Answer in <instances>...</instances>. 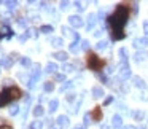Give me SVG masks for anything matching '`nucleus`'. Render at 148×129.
I'll list each match as a JSON object with an SVG mask.
<instances>
[{
  "label": "nucleus",
  "mask_w": 148,
  "mask_h": 129,
  "mask_svg": "<svg viewBox=\"0 0 148 129\" xmlns=\"http://www.w3.org/2000/svg\"><path fill=\"white\" fill-rule=\"evenodd\" d=\"M129 13H131V8L127 5L121 3L116 7L115 13L112 16H108V24L112 27V38L113 40H123L124 38V26L129 19Z\"/></svg>",
  "instance_id": "1"
},
{
  "label": "nucleus",
  "mask_w": 148,
  "mask_h": 129,
  "mask_svg": "<svg viewBox=\"0 0 148 129\" xmlns=\"http://www.w3.org/2000/svg\"><path fill=\"white\" fill-rule=\"evenodd\" d=\"M23 96V91L19 89L18 86H8L5 89L0 91V108L11 102V100H16Z\"/></svg>",
  "instance_id": "2"
},
{
  "label": "nucleus",
  "mask_w": 148,
  "mask_h": 129,
  "mask_svg": "<svg viewBox=\"0 0 148 129\" xmlns=\"http://www.w3.org/2000/svg\"><path fill=\"white\" fill-rule=\"evenodd\" d=\"M86 62H88V67L94 72H100L103 69V65H105V61H102L99 56L91 53V51L86 54Z\"/></svg>",
  "instance_id": "3"
},
{
  "label": "nucleus",
  "mask_w": 148,
  "mask_h": 129,
  "mask_svg": "<svg viewBox=\"0 0 148 129\" xmlns=\"http://www.w3.org/2000/svg\"><path fill=\"white\" fill-rule=\"evenodd\" d=\"M134 46L137 49H143L148 46V37H140V38H135L134 40Z\"/></svg>",
  "instance_id": "4"
},
{
  "label": "nucleus",
  "mask_w": 148,
  "mask_h": 129,
  "mask_svg": "<svg viewBox=\"0 0 148 129\" xmlns=\"http://www.w3.org/2000/svg\"><path fill=\"white\" fill-rule=\"evenodd\" d=\"M69 23H70V26H72V27H77V29L83 26V19H81V18L78 16V14H73V16L69 18Z\"/></svg>",
  "instance_id": "5"
},
{
  "label": "nucleus",
  "mask_w": 148,
  "mask_h": 129,
  "mask_svg": "<svg viewBox=\"0 0 148 129\" xmlns=\"http://www.w3.org/2000/svg\"><path fill=\"white\" fill-rule=\"evenodd\" d=\"M131 77V70H129V65L126 64V62H123L121 64V70H119V78L121 80H126V78Z\"/></svg>",
  "instance_id": "6"
},
{
  "label": "nucleus",
  "mask_w": 148,
  "mask_h": 129,
  "mask_svg": "<svg viewBox=\"0 0 148 129\" xmlns=\"http://www.w3.org/2000/svg\"><path fill=\"white\" fill-rule=\"evenodd\" d=\"M91 118H92V121H100V119H102V108H100V107H96V108L91 112Z\"/></svg>",
  "instance_id": "7"
},
{
  "label": "nucleus",
  "mask_w": 148,
  "mask_h": 129,
  "mask_svg": "<svg viewBox=\"0 0 148 129\" xmlns=\"http://www.w3.org/2000/svg\"><path fill=\"white\" fill-rule=\"evenodd\" d=\"M112 126L115 129H119V128H123V118L119 115H115L112 118Z\"/></svg>",
  "instance_id": "8"
},
{
  "label": "nucleus",
  "mask_w": 148,
  "mask_h": 129,
  "mask_svg": "<svg viewBox=\"0 0 148 129\" xmlns=\"http://www.w3.org/2000/svg\"><path fill=\"white\" fill-rule=\"evenodd\" d=\"M11 59H13V58H8V56H7V58H2V59H0V67L10 69L11 65H13V62H11Z\"/></svg>",
  "instance_id": "9"
},
{
  "label": "nucleus",
  "mask_w": 148,
  "mask_h": 129,
  "mask_svg": "<svg viewBox=\"0 0 148 129\" xmlns=\"http://www.w3.org/2000/svg\"><path fill=\"white\" fill-rule=\"evenodd\" d=\"M0 32H2V34H0L2 38H10V37H11V29L8 26H3L2 29H0Z\"/></svg>",
  "instance_id": "10"
},
{
  "label": "nucleus",
  "mask_w": 148,
  "mask_h": 129,
  "mask_svg": "<svg viewBox=\"0 0 148 129\" xmlns=\"http://www.w3.org/2000/svg\"><path fill=\"white\" fill-rule=\"evenodd\" d=\"M53 58H56L58 61H67L69 54H67L65 51H56L54 54H53Z\"/></svg>",
  "instance_id": "11"
},
{
  "label": "nucleus",
  "mask_w": 148,
  "mask_h": 129,
  "mask_svg": "<svg viewBox=\"0 0 148 129\" xmlns=\"http://www.w3.org/2000/svg\"><path fill=\"white\" fill-rule=\"evenodd\" d=\"M96 14H94V13H91L89 14V18H88V24H86V27H88V29H92V27H94V24H96Z\"/></svg>",
  "instance_id": "12"
},
{
  "label": "nucleus",
  "mask_w": 148,
  "mask_h": 129,
  "mask_svg": "<svg viewBox=\"0 0 148 129\" xmlns=\"http://www.w3.org/2000/svg\"><path fill=\"white\" fill-rule=\"evenodd\" d=\"M92 96L96 97V99H97V97H102L103 96V89L100 86H94L92 88Z\"/></svg>",
  "instance_id": "13"
},
{
  "label": "nucleus",
  "mask_w": 148,
  "mask_h": 129,
  "mask_svg": "<svg viewBox=\"0 0 148 129\" xmlns=\"http://www.w3.org/2000/svg\"><path fill=\"white\" fill-rule=\"evenodd\" d=\"M69 123H70V121H69V116H65V115H61L58 118V124L59 126H67Z\"/></svg>",
  "instance_id": "14"
},
{
  "label": "nucleus",
  "mask_w": 148,
  "mask_h": 129,
  "mask_svg": "<svg viewBox=\"0 0 148 129\" xmlns=\"http://www.w3.org/2000/svg\"><path fill=\"white\" fill-rule=\"evenodd\" d=\"M58 105H59V100H56V99H53L51 102H49V112H56L58 110Z\"/></svg>",
  "instance_id": "15"
},
{
  "label": "nucleus",
  "mask_w": 148,
  "mask_h": 129,
  "mask_svg": "<svg viewBox=\"0 0 148 129\" xmlns=\"http://www.w3.org/2000/svg\"><path fill=\"white\" fill-rule=\"evenodd\" d=\"M43 113H45V110H43V107H42V105H37L35 108H34V115H35L37 118H38V116H42Z\"/></svg>",
  "instance_id": "16"
},
{
  "label": "nucleus",
  "mask_w": 148,
  "mask_h": 129,
  "mask_svg": "<svg viewBox=\"0 0 148 129\" xmlns=\"http://www.w3.org/2000/svg\"><path fill=\"white\" fill-rule=\"evenodd\" d=\"M58 70V64H56V62H49L48 65H46V72H49V73H51V72H56Z\"/></svg>",
  "instance_id": "17"
},
{
  "label": "nucleus",
  "mask_w": 148,
  "mask_h": 129,
  "mask_svg": "<svg viewBox=\"0 0 148 129\" xmlns=\"http://www.w3.org/2000/svg\"><path fill=\"white\" fill-rule=\"evenodd\" d=\"M43 88H45L46 93H51V91L54 89V83H53V81H45V86Z\"/></svg>",
  "instance_id": "18"
},
{
  "label": "nucleus",
  "mask_w": 148,
  "mask_h": 129,
  "mask_svg": "<svg viewBox=\"0 0 148 129\" xmlns=\"http://www.w3.org/2000/svg\"><path fill=\"white\" fill-rule=\"evenodd\" d=\"M51 43H53V46H61L62 43H64V40H62L61 37H54V38L51 40Z\"/></svg>",
  "instance_id": "19"
},
{
  "label": "nucleus",
  "mask_w": 148,
  "mask_h": 129,
  "mask_svg": "<svg viewBox=\"0 0 148 129\" xmlns=\"http://www.w3.org/2000/svg\"><path fill=\"white\" fill-rule=\"evenodd\" d=\"M40 32H43V34H49V32H53V26H48V24H45V26L40 27Z\"/></svg>",
  "instance_id": "20"
},
{
  "label": "nucleus",
  "mask_w": 148,
  "mask_h": 129,
  "mask_svg": "<svg viewBox=\"0 0 148 129\" xmlns=\"http://www.w3.org/2000/svg\"><path fill=\"white\" fill-rule=\"evenodd\" d=\"M0 129H13V126L10 123H7L5 119H0Z\"/></svg>",
  "instance_id": "21"
},
{
  "label": "nucleus",
  "mask_w": 148,
  "mask_h": 129,
  "mask_svg": "<svg viewBox=\"0 0 148 129\" xmlns=\"http://www.w3.org/2000/svg\"><path fill=\"white\" fill-rule=\"evenodd\" d=\"M134 83H135V86H138V88H143L145 86L143 80H142L140 77H134Z\"/></svg>",
  "instance_id": "22"
},
{
  "label": "nucleus",
  "mask_w": 148,
  "mask_h": 129,
  "mask_svg": "<svg viewBox=\"0 0 148 129\" xmlns=\"http://www.w3.org/2000/svg\"><path fill=\"white\" fill-rule=\"evenodd\" d=\"M42 128H43L42 121H34L32 124H30V129H42Z\"/></svg>",
  "instance_id": "23"
},
{
  "label": "nucleus",
  "mask_w": 148,
  "mask_h": 129,
  "mask_svg": "<svg viewBox=\"0 0 148 129\" xmlns=\"http://www.w3.org/2000/svg\"><path fill=\"white\" fill-rule=\"evenodd\" d=\"M21 64H23L24 67H30V65H32V61H30L29 58H23L21 59Z\"/></svg>",
  "instance_id": "24"
},
{
  "label": "nucleus",
  "mask_w": 148,
  "mask_h": 129,
  "mask_svg": "<svg viewBox=\"0 0 148 129\" xmlns=\"http://www.w3.org/2000/svg\"><path fill=\"white\" fill-rule=\"evenodd\" d=\"M147 56H148V53H137L134 58H135V61H142V59H145Z\"/></svg>",
  "instance_id": "25"
},
{
  "label": "nucleus",
  "mask_w": 148,
  "mask_h": 129,
  "mask_svg": "<svg viewBox=\"0 0 148 129\" xmlns=\"http://www.w3.org/2000/svg\"><path fill=\"white\" fill-rule=\"evenodd\" d=\"M107 45H108V42L102 40V42H99V43L96 45V48H97V49H103V48H107Z\"/></svg>",
  "instance_id": "26"
},
{
  "label": "nucleus",
  "mask_w": 148,
  "mask_h": 129,
  "mask_svg": "<svg viewBox=\"0 0 148 129\" xmlns=\"http://www.w3.org/2000/svg\"><path fill=\"white\" fill-rule=\"evenodd\" d=\"M18 112H19V107H18V105H11L10 107V115H18Z\"/></svg>",
  "instance_id": "27"
},
{
  "label": "nucleus",
  "mask_w": 148,
  "mask_h": 129,
  "mask_svg": "<svg viewBox=\"0 0 148 129\" xmlns=\"http://www.w3.org/2000/svg\"><path fill=\"white\" fill-rule=\"evenodd\" d=\"M78 49H80V46H78V42L70 43V51H72V53H77Z\"/></svg>",
  "instance_id": "28"
},
{
  "label": "nucleus",
  "mask_w": 148,
  "mask_h": 129,
  "mask_svg": "<svg viewBox=\"0 0 148 129\" xmlns=\"http://www.w3.org/2000/svg\"><path fill=\"white\" fill-rule=\"evenodd\" d=\"M27 37H35L37 35V29H34V27H30L29 30H27V34H26Z\"/></svg>",
  "instance_id": "29"
},
{
  "label": "nucleus",
  "mask_w": 148,
  "mask_h": 129,
  "mask_svg": "<svg viewBox=\"0 0 148 129\" xmlns=\"http://www.w3.org/2000/svg\"><path fill=\"white\" fill-rule=\"evenodd\" d=\"M134 118L137 119V121H140V119L143 118V112H135L134 113Z\"/></svg>",
  "instance_id": "30"
},
{
  "label": "nucleus",
  "mask_w": 148,
  "mask_h": 129,
  "mask_svg": "<svg viewBox=\"0 0 148 129\" xmlns=\"http://www.w3.org/2000/svg\"><path fill=\"white\" fill-rule=\"evenodd\" d=\"M91 119H92L91 118V113H86V115H84V124H89Z\"/></svg>",
  "instance_id": "31"
},
{
  "label": "nucleus",
  "mask_w": 148,
  "mask_h": 129,
  "mask_svg": "<svg viewBox=\"0 0 148 129\" xmlns=\"http://www.w3.org/2000/svg\"><path fill=\"white\" fill-rule=\"evenodd\" d=\"M81 48L88 49V48H89V42H88V40H83V42H81Z\"/></svg>",
  "instance_id": "32"
},
{
  "label": "nucleus",
  "mask_w": 148,
  "mask_h": 129,
  "mask_svg": "<svg viewBox=\"0 0 148 129\" xmlns=\"http://www.w3.org/2000/svg\"><path fill=\"white\" fill-rule=\"evenodd\" d=\"M72 84H73L72 81H67L65 84H62V91H64V89H67V88H72Z\"/></svg>",
  "instance_id": "33"
},
{
  "label": "nucleus",
  "mask_w": 148,
  "mask_h": 129,
  "mask_svg": "<svg viewBox=\"0 0 148 129\" xmlns=\"http://www.w3.org/2000/svg\"><path fill=\"white\" fill-rule=\"evenodd\" d=\"M7 5H8V8H14L18 5V2H7Z\"/></svg>",
  "instance_id": "34"
},
{
  "label": "nucleus",
  "mask_w": 148,
  "mask_h": 129,
  "mask_svg": "<svg viewBox=\"0 0 148 129\" xmlns=\"http://www.w3.org/2000/svg\"><path fill=\"white\" fill-rule=\"evenodd\" d=\"M143 32L148 35V21H145V23H143Z\"/></svg>",
  "instance_id": "35"
},
{
  "label": "nucleus",
  "mask_w": 148,
  "mask_h": 129,
  "mask_svg": "<svg viewBox=\"0 0 148 129\" xmlns=\"http://www.w3.org/2000/svg\"><path fill=\"white\" fill-rule=\"evenodd\" d=\"M112 100H113V97H112V96H108V97L105 99V102H103V105H108V104L112 102Z\"/></svg>",
  "instance_id": "36"
},
{
  "label": "nucleus",
  "mask_w": 148,
  "mask_h": 129,
  "mask_svg": "<svg viewBox=\"0 0 148 129\" xmlns=\"http://www.w3.org/2000/svg\"><path fill=\"white\" fill-rule=\"evenodd\" d=\"M72 69H73V67H72V65H70V64H67V65H64V70H65V72H70V70H72Z\"/></svg>",
  "instance_id": "37"
},
{
  "label": "nucleus",
  "mask_w": 148,
  "mask_h": 129,
  "mask_svg": "<svg viewBox=\"0 0 148 129\" xmlns=\"http://www.w3.org/2000/svg\"><path fill=\"white\" fill-rule=\"evenodd\" d=\"M56 80H58V81H64V75H56Z\"/></svg>",
  "instance_id": "38"
},
{
  "label": "nucleus",
  "mask_w": 148,
  "mask_h": 129,
  "mask_svg": "<svg viewBox=\"0 0 148 129\" xmlns=\"http://www.w3.org/2000/svg\"><path fill=\"white\" fill-rule=\"evenodd\" d=\"M27 38H29L27 35H21V37H19V42H26Z\"/></svg>",
  "instance_id": "39"
},
{
  "label": "nucleus",
  "mask_w": 148,
  "mask_h": 129,
  "mask_svg": "<svg viewBox=\"0 0 148 129\" xmlns=\"http://www.w3.org/2000/svg\"><path fill=\"white\" fill-rule=\"evenodd\" d=\"M67 5H69V2H62V3H61V8L64 10V8H67Z\"/></svg>",
  "instance_id": "40"
},
{
  "label": "nucleus",
  "mask_w": 148,
  "mask_h": 129,
  "mask_svg": "<svg viewBox=\"0 0 148 129\" xmlns=\"http://www.w3.org/2000/svg\"><path fill=\"white\" fill-rule=\"evenodd\" d=\"M75 7H77V8H78V10H80V11H81V10H83V7H81V3H80V2H77V3H75Z\"/></svg>",
  "instance_id": "41"
},
{
  "label": "nucleus",
  "mask_w": 148,
  "mask_h": 129,
  "mask_svg": "<svg viewBox=\"0 0 148 129\" xmlns=\"http://www.w3.org/2000/svg\"><path fill=\"white\" fill-rule=\"evenodd\" d=\"M124 129H135V128H134V126H126Z\"/></svg>",
  "instance_id": "42"
},
{
  "label": "nucleus",
  "mask_w": 148,
  "mask_h": 129,
  "mask_svg": "<svg viewBox=\"0 0 148 129\" xmlns=\"http://www.w3.org/2000/svg\"><path fill=\"white\" fill-rule=\"evenodd\" d=\"M77 129H83V128H77Z\"/></svg>",
  "instance_id": "43"
}]
</instances>
